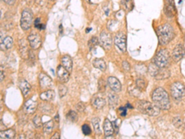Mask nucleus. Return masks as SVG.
<instances>
[{"instance_id":"obj_1","label":"nucleus","mask_w":185,"mask_h":139,"mask_svg":"<svg viewBox=\"0 0 185 139\" xmlns=\"http://www.w3.org/2000/svg\"><path fill=\"white\" fill-rule=\"evenodd\" d=\"M152 101L159 109L167 110L170 108V101L168 93L161 87L156 88L152 93Z\"/></svg>"},{"instance_id":"obj_2","label":"nucleus","mask_w":185,"mask_h":139,"mask_svg":"<svg viewBox=\"0 0 185 139\" xmlns=\"http://www.w3.org/2000/svg\"><path fill=\"white\" fill-rule=\"evenodd\" d=\"M156 33H157V36H158V41H159L160 45H162V46L169 44L173 39V37L175 35L173 28L169 23H165V24H162L159 27H157Z\"/></svg>"},{"instance_id":"obj_3","label":"nucleus","mask_w":185,"mask_h":139,"mask_svg":"<svg viewBox=\"0 0 185 139\" xmlns=\"http://www.w3.org/2000/svg\"><path fill=\"white\" fill-rule=\"evenodd\" d=\"M169 62V54L167 49L159 50L154 59V63L159 68H166Z\"/></svg>"},{"instance_id":"obj_4","label":"nucleus","mask_w":185,"mask_h":139,"mask_svg":"<svg viewBox=\"0 0 185 139\" xmlns=\"http://www.w3.org/2000/svg\"><path fill=\"white\" fill-rule=\"evenodd\" d=\"M34 20V14L29 8L23 9L21 13V27L24 31H28L33 23Z\"/></svg>"},{"instance_id":"obj_5","label":"nucleus","mask_w":185,"mask_h":139,"mask_svg":"<svg viewBox=\"0 0 185 139\" xmlns=\"http://www.w3.org/2000/svg\"><path fill=\"white\" fill-rule=\"evenodd\" d=\"M137 107H138V109L144 114H146V115H149V116L156 115V111H155L154 106L152 105V103H150L148 101L139 100L137 102Z\"/></svg>"},{"instance_id":"obj_6","label":"nucleus","mask_w":185,"mask_h":139,"mask_svg":"<svg viewBox=\"0 0 185 139\" xmlns=\"http://www.w3.org/2000/svg\"><path fill=\"white\" fill-rule=\"evenodd\" d=\"M184 85L182 83H174V84H172V85L170 87L171 97L174 99L179 100L183 98V96L184 94Z\"/></svg>"},{"instance_id":"obj_7","label":"nucleus","mask_w":185,"mask_h":139,"mask_svg":"<svg viewBox=\"0 0 185 139\" xmlns=\"http://www.w3.org/2000/svg\"><path fill=\"white\" fill-rule=\"evenodd\" d=\"M115 45L122 52L126 51V46H127V41H126V35L124 33H118L115 36Z\"/></svg>"},{"instance_id":"obj_8","label":"nucleus","mask_w":185,"mask_h":139,"mask_svg":"<svg viewBox=\"0 0 185 139\" xmlns=\"http://www.w3.org/2000/svg\"><path fill=\"white\" fill-rule=\"evenodd\" d=\"M28 40L25 39H21L19 41V52L21 54V57L24 60H28L29 59V54H30V50H29V45H28Z\"/></svg>"},{"instance_id":"obj_9","label":"nucleus","mask_w":185,"mask_h":139,"mask_svg":"<svg viewBox=\"0 0 185 139\" xmlns=\"http://www.w3.org/2000/svg\"><path fill=\"white\" fill-rule=\"evenodd\" d=\"M100 46L105 48V49H109L112 46V37L109 33L107 32H102L100 37L98 38Z\"/></svg>"},{"instance_id":"obj_10","label":"nucleus","mask_w":185,"mask_h":139,"mask_svg":"<svg viewBox=\"0 0 185 139\" xmlns=\"http://www.w3.org/2000/svg\"><path fill=\"white\" fill-rule=\"evenodd\" d=\"M39 84H40V87L42 89H49L53 85L52 79L44 72L39 74Z\"/></svg>"},{"instance_id":"obj_11","label":"nucleus","mask_w":185,"mask_h":139,"mask_svg":"<svg viewBox=\"0 0 185 139\" xmlns=\"http://www.w3.org/2000/svg\"><path fill=\"white\" fill-rule=\"evenodd\" d=\"M28 41H29V44L31 46V47L35 50L38 49L41 46V43H42V40H41V36L36 34V33H32L31 35L28 36Z\"/></svg>"},{"instance_id":"obj_12","label":"nucleus","mask_w":185,"mask_h":139,"mask_svg":"<svg viewBox=\"0 0 185 139\" xmlns=\"http://www.w3.org/2000/svg\"><path fill=\"white\" fill-rule=\"evenodd\" d=\"M108 84H109V86L110 87V89L113 92H120L121 90V84H120V82L114 76H110L108 78Z\"/></svg>"},{"instance_id":"obj_13","label":"nucleus","mask_w":185,"mask_h":139,"mask_svg":"<svg viewBox=\"0 0 185 139\" xmlns=\"http://www.w3.org/2000/svg\"><path fill=\"white\" fill-rule=\"evenodd\" d=\"M185 55V50L182 44H179L177 45V46L174 48L173 50V53H172V57H173V60L175 61H179L181 60Z\"/></svg>"},{"instance_id":"obj_14","label":"nucleus","mask_w":185,"mask_h":139,"mask_svg":"<svg viewBox=\"0 0 185 139\" xmlns=\"http://www.w3.org/2000/svg\"><path fill=\"white\" fill-rule=\"evenodd\" d=\"M37 108V102L34 99H29L27 100L25 103H24V106H23V110L26 114H33L35 112Z\"/></svg>"},{"instance_id":"obj_15","label":"nucleus","mask_w":185,"mask_h":139,"mask_svg":"<svg viewBox=\"0 0 185 139\" xmlns=\"http://www.w3.org/2000/svg\"><path fill=\"white\" fill-rule=\"evenodd\" d=\"M57 74L60 82L62 83H67L70 79V72L65 69L62 65L58 66L57 69Z\"/></svg>"},{"instance_id":"obj_16","label":"nucleus","mask_w":185,"mask_h":139,"mask_svg":"<svg viewBox=\"0 0 185 139\" xmlns=\"http://www.w3.org/2000/svg\"><path fill=\"white\" fill-rule=\"evenodd\" d=\"M165 13L168 17L172 18L176 13V8L173 0H167V5L165 7Z\"/></svg>"},{"instance_id":"obj_17","label":"nucleus","mask_w":185,"mask_h":139,"mask_svg":"<svg viewBox=\"0 0 185 139\" xmlns=\"http://www.w3.org/2000/svg\"><path fill=\"white\" fill-rule=\"evenodd\" d=\"M92 105L96 108V109H101L105 107L106 105V100L103 98H100V97H94L92 98V101H91Z\"/></svg>"},{"instance_id":"obj_18","label":"nucleus","mask_w":185,"mask_h":139,"mask_svg":"<svg viewBox=\"0 0 185 139\" xmlns=\"http://www.w3.org/2000/svg\"><path fill=\"white\" fill-rule=\"evenodd\" d=\"M109 104L112 108H115L118 105V97L116 94V92H109Z\"/></svg>"},{"instance_id":"obj_19","label":"nucleus","mask_w":185,"mask_h":139,"mask_svg":"<svg viewBox=\"0 0 185 139\" xmlns=\"http://www.w3.org/2000/svg\"><path fill=\"white\" fill-rule=\"evenodd\" d=\"M20 89H21V91L23 97H26V96H28V94H29L30 91H31V85H30V84H29L27 81L21 80V81L20 82Z\"/></svg>"},{"instance_id":"obj_20","label":"nucleus","mask_w":185,"mask_h":139,"mask_svg":"<svg viewBox=\"0 0 185 139\" xmlns=\"http://www.w3.org/2000/svg\"><path fill=\"white\" fill-rule=\"evenodd\" d=\"M61 65L67 70L69 72L72 71V60L70 56H64L62 59H61Z\"/></svg>"},{"instance_id":"obj_21","label":"nucleus","mask_w":185,"mask_h":139,"mask_svg":"<svg viewBox=\"0 0 185 139\" xmlns=\"http://www.w3.org/2000/svg\"><path fill=\"white\" fill-rule=\"evenodd\" d=\"M1 45V49H10L13 46V39L11 36H6L2 42H0Z\"/></svg>"},{"instance_id":"obj_22","label":"nucleus","mask_w":185,"mask_h":139,"mask_svg":"<svg viewBox=\"0 0 185 139\" xmlns=\"http://www.w3.org/2000/svg\"><path fill=\"white\" fill-rule=\"evenodd\" d=\"M104 133H105L106 137L112 136L113 133H114V129H113L112 123H111V122L109 119H106L105 122H104Z\"/></svg>"},{"instance_id":"obj_23","label":"nucleus","mask_w":185,"mask_h":139,"mask_svg":"<svg viewBox=\"0 0 185 139\" xmlns=\"http://www.w3.org/2000/svg\"><path fill=\"white\" fill-rule=\"evenodd\" d=\"M54 97H55V93L52 90H46L40 94V98L43 101H50L54 98Z\"/></svg>"},{"instance_id":"obj_24","label":"nucleus","mask_w":185,"mask_h":139,"mask_svg":"<svg viewBox=\"0 0 185 139\" xmlns=\"http://www.w3.org/2000/svg\"><path fill=\"white\" fill-rule=\"evenodd\" d=\"M93 65H94V67H95L96 69L100 70H102V71L106 70V69H107L106 62H105V60H102V59H95V60H94Z\"/></svg>"},{"instance_id":"obj_25","label":"nucleus","mask_w":185,"mask_h":139,"mask_svg":"<svg viewBox=\"0 0 185 139\" xmlns=\"http://www.w3.org/2000/svg\"><path fill=\"white\" fill-rule=\"evenodd\" d=\"M92 123H93V127L95 130V133L98 136L102 135V130L100 128V119L99 118H94L92 120Z\"/></svg>"},{"instance_id":"obj_26","label":"nucleus","mask_w":185,"mask_h":139,"mask_svg":"<svg viewBox=\"0 0 185 139\" xmlns=\"http://www.w3.org/2000/svg\"><path fill=\"white\" fill-rule=\"evenodd\" d=\"M169 77V71L164 68H160L159 70L157 71L156 75L155 76V78L157 80H162V79H166Z\"/></svg>"},{"instance_id":"obj_27","label":"nucleus","mask_w":185,"mask_h":139,"mask_svg":"<svg viewBox=\"0 0 185 139\" xmlns=\"http://www.w3.org/2000/svg\"><path fill=\"white\" fill-rule=\"evenodd\" d=\"M15 137V131L12 129H7L5 131H1V137L5 139H13Z\"/></svg>"},{"instance_id":"obj_28","label":"nucleus","mask_w":185,"mask_h":139,"mask_svg":"<svg viewBox=\"0 0 185 139\" xmlns=\"http://www.w3.org/2000/svg\"><path fill=\"white\" fill-rule=\"evenodd\" d=\"M172 123H173V125H174L177 129H179V130H182V129L183 128V121L182 117H180V116L174 117L173 120H172Z\"/></svg>"},{"instance_id":"obj_29","label":"nucleus","mask_w":185,"mask_h":139,"mask_svg":"<svg viewBox=\"0 0 185 139\" xmlns=\"http://www.w3.org/2000/svg\"><path fill=\"white\" fill-rule=\"evenodd\" d=\"M135 86L140 91H144L146 89V81L142 78H139L135 81Z\"/></svg>"},{"instance_id":"obj_30","label":"nucleus","mask_w":185,"mask_h":139,"mask_svg":"<svg viewBox=\"0 0 185 139\" xmlns=\"http://www.w3.org/2000/svg\"><path fill=\"white\" fill-rule=\"evenodd\" d=\"M43 129H44V132L45 134H50L53 129H54V122L53 121H49V122H46L43 124Z\"/></svg>"},{"instance_id":"obj_31","label":"nucleus","mask_w":185,"mask_h":139,"mask_svg":"<svg viewBox=\"0 0 185 139\" xmlns=\"http://www.w3.org/2000/svg\"><path fill=\"white\" fill-rule=\"evenodd\" d=\"M159 67H157L155 63H153V64H150L149 65V68H148V71H149V73L152 75V76H155L156 75V73H157V71L159 70Z\"/></svg>"},{"instance_id":"obj_32","label":"nucleus","mask_w":185,"mask_h":139,"mask_svg":"<svg viewBox=\"0 0 185 139\" xmlns=\"http://www.w3.org/2000/svg\"><path fill=\"white\" fill-rule=\"evenodd\" d=\"M67 118H68L69 121H71V122H77V120H78V114H77L75 111H73V110H71V111L68 113Z\"/></svg>"},{"instance_id":"obj_33","label":"nucleus","mask_w":185,"mask_h":139,"mask_svg":"<svg viewBox=\"0 0 185 139\" xmlns=\"http://www.w3.org/2000/svg\"><path fill=\"white\" fill-rule=\"evenodd\" d=\"M98 43H99L98 38H97V37H95V36H93V37L89 40V43H88L89 48H90V49H92V48H93V47H95Z\"/></svg>"},{"instance_id":"obj_34","label":"nucleus","mask_w":185,"mask_h":139,"mask_svg":"<svg viewBox=\"0 0 185 139\" xmlns=\"http://www.w3.org/2000/svg\"><path fill=\"white\" fill-rule=\"evenodd\" d=\"M67 92H68V89H67V87L64 84H59L58 85V94H59L60 98H63L64 96H66Z\"/></svg>"},{"instance_id":"obj_35","label":"nucleus","mask_w":185,"mask_h":139,"mask_svg":"<svg viewBox=\"0 0 185 139\" xmlns=\"http://www.w3.org/2000/svg\"><path fill=\"white\" fill-rule=\"evenodd\" d=\"M135 70H136V72H138L140 74H145L148 70V69L146 68V66L141 64V65H136L135 66Z\"/></svg>"},{"instance_id":"obj_36","label":"nucleus","mask_w":185,"mask_h":139,"mask_svg":"<svg viewBox=\"0 0 185 139\" xmlns=\"http://www.w3.org/2000/svg\"><path fill=\"white\" fill-rule=\"evenodd\" d=\"M81 130H82V133L85 136H89L92 133V130H91V128H90V126L88 124H83L82 127H81Z\"/></svg>"},{"instance_id":"obj_37","label":"nucleus","mask_w":185,"mask_h":139,"mask_svg":"<svg viewBox=\"0 0 185 139\" xmlns=\"http://www.w3.org/2000/svg\"><path fill=\"white\" fill-rule=\"evenodd\" d=\"M34 124L36 126V127H41L42 126V118L39 116V115H36L34 119Z\"/></svg>"},{"instance_id":"obj_38","label":"nucleus","mask_w":185,"mask_h":139,"mask_svg":"<svg viewBox=\"0 0 185 139\" xmlns=\"http://www.w3.org/2000/svg\"><path fill=\"white\" fill-rule=\"evenodd\" d=\"M123 5L125 7L126 9L131 10L132 8V0H123Z\"/></svg>"},{"instance_id":"obj_39","label":"nucleus","mask_w":185,"mask_h":139,"mask_svg":"<svg viewBox=\"0 0 185 139\" xmlns=\"http://www.w3.org/2000/svg\"><path fill=\"white\" fill-rule=\"evenodd\" d=\"M75 108H76V109L79 112H83L84 109H85V105H84V103H82V102H79V103L76 104Z\"/></svg>"},{"instance_id":"obj_40","label":"nucleus","mask_w":185,"mask_h":139,"mask_svg":"<svg viewBox=\"0 0 185 139\" xmlns=\"http://www.w3.org/2000/svg\"><path fill=\"white\" fill-rule=\"evenodd\" d=\"M118 111V114L122 117H125L127 115V108L126 107H119Z\"/></svg>"},{"instance_id":"obj_41","label":"nucleus","mask_w":185,"mask_h":139,"mask_svg":"<svg viewBox=\"0 0 185 139\" xmlns=\"http://www.w3.org/2000/svg\"><path fill=\"white\" fill-rule=\"evenodd\" d=\"M98 89H99V91H100V92H105V91H106V84H105V83H104V81H103V80L99 81Z\"/></svg>"},{"instance_id":"obj_42","label":"nucleus","mask_w":185,"mask_h":139,"mask_svg":"<svg viewBox=\"0 0 185 139\" xmlns=\"http://www.w3.org/2000/svg\"><path fill=\"white\" fill-rule=\"evenodd\" d=\"M29 60H31V62H33L34 64H35V54L32 51V50H30V54H29Z\"/></svg>"},{"instance_id":"obj_43","label":"nucleus","mask_w":185,"mask_h":139,"mask_svg":"<svg viewBox=\"0 0 185 139\" xmlns=\"http://www.w3.org/2000/svg\"><path fill=\"white\" fill-rule=\"evenodd\" d=\"M122 68L125 70H131V66H130V64L127 61H123L122 62Z\"/></svg>"},{"instance_id":"obj_44","label":"nucleus","mask_w":185,"mask_h":139,"mask_svg":"<svg viewBox=\"0 0 185 139\" xmlns=\"http://www.w3.org/2000/svg\"><path fill=\"white\" fill-rule=\"evenodd\" d=\"M35 2H36L38 6H41V7L45 5V0H35Z\"/></svg>"},{"instance_id":"obj_45","label":"nucleus","mask_w":185,"mask_h":139,"mask_svg":"<svg viewBox=\"0 0 185 139\" xmlns=\"http://www.w3.org/2000/svg\"><path fill=\"white\" fill-rule=\"evenodd\" d=\"M51 139H60V137H59V134L58 133V132H56L53 136H52V137Z\"/></svg>"},{"instance_id":"obj_46","label":"nucleus","mask_w":185,"mask_h":139,"mask_svg":"<svg viewBox=\"0 0 185 139\" xmlns=\"http://www.w3.org/2000/svg\"><path fill=\"white\" fill-rule=\"evenodd\" d=\"M16 0H4V2L7 5H13Z\"/></svg>"},{"instance_id":"obj_47","label":"nucleus","mask_w":185,"mask_h":139,"mask_svg":"<svg viewBox=\"0 0 185 139\" xmlns=\"http://www.w3.org/2000/svg\"><path fill=\"white\" fill-rule=\"evenodd\" d=\"M3 79H4V75H3V69H1V78H0L1 82L3 81Z\"/></svg>"},{"instance_id":"obj_48","label":"nucleus","mask_w":185,"mask_h":139,"mask_svg":"<svg viewBox=\"0 0 185 139\" xmlns=\"http://www.w3.org/2000/svg\"><path fill=\"white\" fill-rule=\"evenodd\" d=\"M18 139H25V137H24L23 135H21V136L19 137V138Z\"/></svg>"},{"instance_id":"obj_49","label":"nucleus","mask_w":185,"mask_h":139,"mask_svg":"<svg viewBox=\"0 0 185 139\" xmlns=\"http://www.w3.org/2000/svg\"><path fill=\"white\" fill-rule=\"evenodd\" d=\"M105 139H114V137H111V136H109V137H106V138Z\"/></svg>"},{"instance_id":"obj_50","label":"nucleus","mask_w":185,"mask_h":139,"mask_svg":"<svg viewBox=\"0 0 185 139\" xmlns=\"http://www.w3.org/2000/svg\"><path fill=\"white\" fill-rule=\"evenodd\" d=\"M126 108H132V105H130V104H127V107H126Z\"/></svg>"},{"instance_id":"obj_51","label":"nucleus","mask_w":185,"mask_h":139,"mask_svg":"<svg viewBox=\"0 0 185 139\" xmlns=\"http://www.w3.org/2000/svg\"><path fill=\"white\" fill-rule=\"evenodd\" d=\"M24 1H27V2H29V1H32V0H24Z\"/></svg>"},{"instance_id":"obj_52","label":"nucleus","mask_w":185,"mask_h":139,"mask_svg":"<svg viewBox=\"0 0 185 139\" xmlns=\"http://www.w3.org/2000/svg\"><path fill=\"white\" fill-rule=\"evenodd\" d=\"M50 1H53V0H50Z\"/></svg>"}]
</instances>
